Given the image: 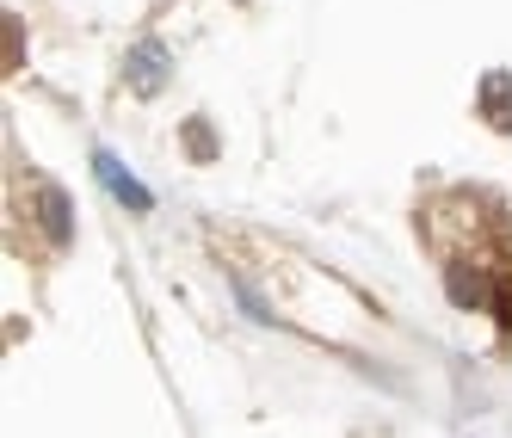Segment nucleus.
Segmentation results:
<instances>
[{
	"label": "nucleus",
	"instance_id": "1",
	"mask_svg": "<svg viewBox=\"0 0 512 438\" xmlns=\"http://www.w3.org/2000/svg\"><path fill=\"white\" fill-rule=\"evenodd\" d=\"M124 75H130V93H136V99H155V93L167 87V75H173V50L155 44V38H142V44L124 56Z\"/></svg>",
	"mask_w": 512,
	"mask_h": 438
},
{
	"label": "nucleus",
	"instance_id": "2",
	"mask_svg": "<svg viewBox=\"0 0 512 438\" xmlns=\"http://www.w3.org/2000/svg\"><path fill=\"white\" fill-rule=\"evenodd\" d=\"M93 173H99V186L112 192L124 210H155V192H149V186H136V173H130L118 155H105V149H99V155H93Z\"/></svg>",
	"mask_w": 512,
	"mask_h": 438
},
{
	"label": "nucleus",
	"instance_id": "3",
	"mask_svg": "<svg viewBox=\"0 0 512 438\" xmlns=\"http://www.w3.org/2000/svg\"><path fill=\"white\" fill-rule=\"evenodd\" d=\"M38 216H44V235H50L56 247L75 241V198H68L62 186H44V192H38Z\"/></svg>",
	"mask_w": 512,
	"mask_h": 438
},
{
	"label": "nucleus",
	"instance_id": "4",
	"mask_svg": "<svg viewBox=\"0 0 512 438\" xmlns=\"http://www.w3.org/2000/svg\"><path fill=\"white\" fill-rule=\"evenodd\" d=\"M445 290H451V303H463V309H482V303L500 297V290H494L482 272H475V266H457V272L445 278Z\"/></svg>",
	"mask_w": 512,
	"mask_h": 438
},
{
	"label": "nucleus",
	"instance_id": "5",
	"mask_svg": "<svg viewBox=\"0 0 512 438\" xmlns=\"http://www.w3.org/2000/svg\"><path fill=\"white\" fill-rule=\"evenodd\" d=\"M482 112H488L500 130H512V68H494V75L482 81Z\"/></svg>",
	"mask_w": 512,
	"mask_h": 438
},
{
	"label": "nucleus",
	"instance_id": "6",
	"mask_svg": "<svg viewBox=\"0 0 512 438\" xmlns=\"http://www.w3.org/2000/svg\"><path fill=\"white\" fill-rule=\"evenodd\" d=\"M186 149H192V155H216V136L204 130V118H192V130H186Z\"/></svg>",
	"mask_w": 512,
	"mask_h": 438
}]
</instances>
